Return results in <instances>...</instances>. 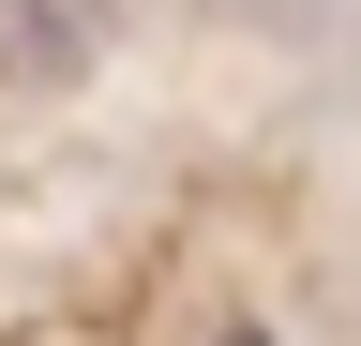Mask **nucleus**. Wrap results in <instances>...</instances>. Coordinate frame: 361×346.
I'll return each mask as SVG.
<instances>
[{
	"mask_svg": "<svg viewBox=\"0 0 361 346\" xmlns=\"http://www.w3.org/2000/svg\"><path fill=\"white\" fill-rule=\"evenodd\" d=\"M90 61H106V0H0V75L16 91H61Z\"/></svg>",
	"mask_w": 361,
	"mask_h": 346,
	"instance_id": "nucleus-1",
	"label": "nucleus"
},
{
	"mask_svg": "<svg viewBox=\"0 0 361 346\" xmlns=\"http://www.w3.org/2000/svg\"><path fill=\"white\" fill-rule=\"evenodd\" d=\"M211 346H271V331H211Z\"/></svg>",
	"mask_w": 361,
	"mask_h": 346,
	"instance_id": "nucleus-2",
	"label": "nucleus"
}]
</instances>
